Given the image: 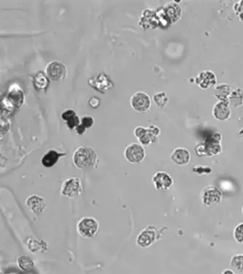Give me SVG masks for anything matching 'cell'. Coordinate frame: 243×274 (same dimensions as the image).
<instances>
[{
	"label": "cell",
	"instance_id": "6da1fadb",
	"mask_svg": "<svg viewBox=\"0 0 243 274\" xmlns=\"http://www.w3.org/2000/svg\"><path fill=\"white\" fill-rule=\"evenodd\" d=\"M222 139L221 132L215 131L211 133L203 142L198 144L194 148V151L199 157H215L222 152Z\"/></svg>",
	"mask_w": 243,
	"mask_h": 274
},
{
	"label": "cell",
	"instance_id": "7a4b0ae2",
	"mask_svg": "<svg viewBox=\"0 0 243 274\" xmlns=\"http://www.w3.org/2000/svg\"><path fill=\"white\" fill-rule=\"evenodd\" d=\"M96 151L88 146L79 147L73 156V162L79 169L92 168L96 164Z\"/></svg>",
	"mask_w": 243,
	"mask_h": 274
},
{
	"label": "cell",
	"instance_id": "3957f363",
	"mask_svg": "<svg viewBox=\"0 0 243 274\" xmlns=\"http://www.w3.org/2000/svg\"><path fill=\"white\" fill-rule=\"evenodd\" d=\"M182 14L181 5L175 1L167 4L163 8H161L160 11L156 13L161 23L167 28L179 21L182 16Z\"/></svg>",
	"mask_w": 243,
	"mask_h": 274
},
{
	"label": "cell",
	"instance_id": "277c9868",
	"mask_svg": "<svg viewBox=\"0 0 243 274\" xmlns=\"http://www.w3.org/2000/svg\"><path fill=\"white\" fill-rule=\"evenodd\" d=\"M100 229L98 221L93 217L86 216L79 220L77 225V233L85 239H91L97 235Z\"/></svg>",
	"mask_w": 243,
	"mask_h": 274
},
{
	"label": "cell",
	"instance_id": "5b68a950",
	"mask_svg": "<svg viewBox=\"0 0 243 274\" xmlns=\"http://www.w3.org/2000/svg\"><path fill=\"white\" fill-rule=\"evenodd\" d=\"M164 230H158L153 226H148L140 232L137 238V243L141 248L150 247L163 234Z\"/></svg>",
	"mask_w": 243,
	"mask_h": 274
},
{
	"label": "cell",
	"instance_id": "8992f818",
	"mask_svg": "<svg viewBox=\"0 0 243 274\" xmlns=\"http://www.w3.org/2000/svg\"><path fill=\"white\" fill-rule=\"evenodd\" d=\"M89 84L95 90L103 94L114 87V83L111 78L105 73H99L89 79Z\"/></svg>",
	"mask_w": 243,
	"mask_h": 274
},
{
	"label": "cell",
	"instance_id": "52a82bcc",
	"mask_svg": "<svg viewBox=\"0 0 243 274\" xmlns=\"http://www.w3.org/2000/svg\"><path fill=\"white\" fill-rule=\"evenodd\" d=\"M131 106L138 113H145L150 109L152 105L150 97L143 92H137L131 97Z\"/></svg>",
	"mask_w": 243,
	"mask_h": 274
},
{
	"label": "cell",
	"instance_id": "ba28073f",
	"mask_svg": "<svg viewBox=\"0 0 243 274\" xmlns=\"http://www.w3.org/2000/svg\"><path fill=\"white\" fill-rule=\"evenodd\" d=\"M223 194L219 189L215 186L209 185L203 189L201 193V200L204 206H210L221 203Z\"/></svg>",
	"mask_w": 243,
	"mask_h": 274
},
{
	"label": "cell",
	"instance_id": "9c48e42d",
	"mask_svg": "<svg viewBox=\"0 0 243 274\" xmlns=\"http://www.w3.org/2000/svg\"><path fill=\"white\" fill-rule=\"evenodd\" d=\"M81 193V182L77 177H73V178L65 180L61 186V194L65 197L73 198V197L80 195Z\"/></svg>",
	"mask_w": 243,
	"mask_h": 274
},
{
	"label": "cell",
	"instance_id": "30bf717a",
	"mask_svg": "<svg viewBox=\"0 0 243 274\" xmlns=\"http://www.w3.org/2000/svg\"><path fill=\"white\" fill-rule=\"evenodd\" d=\"M145 150L140 144L133 143L126 147L124 151V157L129 162L139 163L145 157Z\"/></svg>",
	"mask_w": 243,
	"mask_h": 274
},
{
	"label": "cell",
	"instance_id": "8fae6325",
	"mask_svg": "<svg viewBox=\"0 0 243 274\" xmlns=\"http://www.w3.org/2000/svg\"><path fill=\"white\" fill-rule=\"evenodd\" d=\"M46 75L51 81H59L67 76V68L61 62H51L46 67Z\"/></svg>",
	"mask_w": 243,
	"mask_h": 274
},
{
	"label": "cell",
	"instance_id": "7c38bea8",
	"mask_svg": "<svg viewBox=\"0 0 243 274\" xmlns=\"http://www.w3.org/2000/svg\"><path fill=\"white\" fill-rule=\"evenodd\" d=\"M195 83L200 89H209L217 84V77L215 73L211 70H202L195 78Z\"/></svg>",
	"mask_w": 243,
	"mask_h": 274
},
{
	"label": "cell",
	"instance_id": "4fadbf2b",
	"mask_svg": "<svg viewBox=\"0 0 243 274\" xmlns=\"http://www.w3.org/2000/svg\"><path fill=\"white\" fill-rule=\"evenodd\" d=\"M153 185L157 190H168L173 186L174 180L168 173L159 171L152 178Z\"/></svg>",
	"mask_w": 243,
	"mask_h": 274
},
{
	"label": "cell",
	"instance_id": "5bb4252c",
	"mask_svg": "<svg viewBox=\"0 0 243 274\" xmlns=\"http://www.w3.org/2000/svg\"><path fill=\"white\" fill-rule=\"evenodd\" d=\"M170 159L178 166H184L191 161V154L187 148L178 147L172 151Z\"/></svg>",
	"mask_w": 243,
	"mask_h": 274
},
{
	"label": "cell",
	"instance_id": "9a60e30c",
	"mask_svg": "<svg viewBox=\"0 0 243 274\" xmlns=\"http://www.w3.org/2000/svg\"><path fill=\"white\" fill-rule=\"evenodd\" d=\"M15 108H21L25 101V95L18 85L14 84L10 87L6 97Z\"/></svg>",
	"mask_w": 243,
	"mask_h": 274
},
{
	"label": "cell",
	"instance_id": "2e32d148",
	"mask_svg": "<svg viewBox=\"0 0 243 274\" xmlns=\"http://www.w3.org/2000/svg\"><path fill=\"white\" fill-rule=\"evenodd\" d=\"M26 205L37 216H40L46 208L45 199L37 194L30 196L26 200Z\"/></svg>",
	"mask_w": 243,
	"mask_h": 274
},
{
	"label": "cell",
	"instance_id": "e0dca14e",
	"mask_svg": "<svg viewBox=\"0 0 243 274\" xmlns=\"http://www.w3.org/2000/svg\"><path fill=\"white\" fill-rule=\"evenodd\" d=\"M212 113L215 119L224 122L229 119L231 112L228 104L218 101L214 105Z\"/></svg>",
	"mask_w": 243,
	"mask_h": 274
},
{
	"label": "cell",
	"instance_id": "ac0fdd59",
	"mask_svg": "<svg viewBox=\"0 0 243 274\" xmlns=\"http://www.w3.org/2000/svg\"><path fill=\"white\" fill-rule=\"evenodd\" d=\"M65 153L60 152L57 150H48L41 159L42 165L45 168H52L57 164L61 157H65Z\"/></svg>",
	"mask_w": 243,
	"mask_h": 274
},
{
	"label": "cell",
	"instance_id": "d6986e66",
	"mask_svg": "<svg viewBox=\"0 0 243 274\" xmlns=\"http://www.w3.org/2000/svg\"><path fill=\"white\" fill-rule=\"evenodd\" d=\"M232 89L231 86L227 83H219L214 87L213 96L220 102H224L229 105L230 95Z\"/></svg>",
	"mask_w": 243,
	"mask_h": 274
},
{
	"label": "cell",
	"instance_id": "ffe728a7",
	"mask_svg": "<svg viewBox=\"0 0 243 274\" xmlns=\"http://www.w3.org/2000/svg\"><path fill=\"white\" fill-rule=\"evenodd\" d=\"M61 118L63 120L65 121L66 125L69 129L73 130L80 125V119L79 116L76 114V112L72 109L65 110L61 113Z\"/></svg>",
	"mask_w": 243,
	"mask_h": 274
},
{
	"label": "cell",
	"instance_id": "44dd1931",
	"mask_svg": "<svg viewBox=\"0 0 243 274\" xmlns=\"http://www.w3.org/2000/svg\"><path fill=\"white\" fill-rule=\"evenodd\" d=\"M33 84L37 91L46 92L50 84V79L43 71H39L33 78Z\"/></svg>",
	"mask_w": 243,
	"mask_h": 274
},
{
	"label": "cell",
	"instance_id": "7402d4cb",
	"mask_svg": "<svg viewBox=\"0 0 243 274\" xmlns=\"http://www.w3.org/2000/svg\"><path fill=\"white\" fill-rule=\"evenodd\" d=\"M27 246L29 250L32 253H37L39 252H46L47 250V245L44 241L38 239H31L27 242Z\"/></svg>",
	"mask_w": 243,
	"mask_h": 274
},
{
	"label": "cell",
	"instance_id": "603a6c76",
	"mask_svg": "<svg viewBox=\"0 0 243 274\" xmlns=\"http://www.w3.org/2000/svg\"><path fill=\"white\" fill-rule=\"evenodd\" d=\"M228 100L229 105H232L234 108H240L243 105V89L240 88L233 89Z\"/></svg>",
	"mask_w": 243,
	"mask_h": 274
},
{
	"label": "cell",
	"instance_id": "cb8c5ba5",
	"mask_svg": "<svg viewBox=\"0 0 243 274\" xmlns=\"http://www.w3.org/2000/svg\"><path fill=\"white\" fill-rule=\"evenodd\" d=\"M93 122H94V121H93V119L91 116H83V117L80 119V125L76 128L75 131H76L77 135H83V134L86 132V129H89V128L93 126Z\"/></svg>",
	"mask_w": 243,
	"mask_h": 274
},
{
	"label": "cell",
	"instance_id": "d4e9b609",
	"mask_svg": "<svg viewBox=\"0 0 243 274\" xmlns=\"http://www.w3.org/2000/svg\"><path fill=\"white\" fill-rule=\"evenodd\" d=\"M18 267L23 271H29L32 269L34 266V262L30 257L21 256L18 257L17 259Z\"/></svg>",
	"mask_w": 243,
	"mask_h": 274
},
{
	"label": "cell",
	"instance_id": "484cf974",
	"mask_svg": "<svg viewBox=\"0 0 243 274\" xmlns=\"http://www.w3.org/2000/svg\"><path fill=\"white\" fill-rule=\"evenodd\" d=\"M153 101L159 108H163L169 102V97L165 92H158L153 96Z\"/></svg>",
	"mask_w": 243,
	"mask_h": 274
},
{
	"label": "cell",
	"instance_id": "4316f807",
	"mask_svg": "<svg viewBox=\"0 0 243 274\" xmlns=\"http://www.w3.org/2000/svg\"><path fill=\"white\" fill-rule=\"evenodd\" d=\"M14 108L15 106L8 98L5 97L1 101V113L2 115L3 114V116L11 114L14 112Z\"/></svg>",
	"mask_w": 243,
	"mask_h": 274
},
{
	"label": "cell",
	"instance_id": "83f0119b",
	"mask_svg": "<svg viewBox=\"0 0 243 274\" xmlns=\"http://www.w3.org/2000/svg\"><path fill=\"white\" fill-rule=\"evenodd\" d=\"M231 266L239 272H243V255L238 254V255H234L231 258Z\"/></svg>",
	"mask_w": 243,
	"mask_h": 274
},
{
	"label": "cell",
	"instance_id": "f1b7e54d",
	"mask_svg": "<svg viewBox=\"0 0 243 274\" xmlns=\"http://www.w3.org/2000/svg\"><path fill=\"white\" fill-rule=\"evenodd\" d=\"M148 135L151 138L152 144H156L159 141V135H161V130L159 127L156 125H151L147 128Z\"/></svg>",
	"mask_w": 243,
	"mask_h": 274
},
{
	"label": "cell",
	"instance_id": "f546056e",
	"mask_svg": "<svg viewBox=\"0 0 243 274\" xmlns=\"http://www.w3.org/2000/svg\"><path fill=\"white\" fill-rule=\"evenodd\" d=\"M233 11L239 21H243V0H239L234 2Z\"/></svg>",
	"mask_w": 243,
	"mask_h": 274
},
{
	"label": "cell",
	"instance_id": "4dcf8cb0",
	"mask_svg": "<svg viewBox=\"0 0 243 274\" xmlns=\"http://www.w3.org/2000/svg\"><path fill=\"white\" fill-rule=\"evenodd\" d=\"M193 173L198 174L199 176L205 175V174H211L213 173L212 168L207 166V165H197L192 168Z\"/></svg>",
	"mask_w": 243,
	"mask_h": 274
},
{
	"label": "cell",
	"instance_id": "1f68e13d",
	"mask_svg": "<svg viewBox=\"0 0 243 274\" xmlns=\"http://www.w3.org/2000/svg\"><path fill=\"white\" fill-rule=\"evenodd\" d=\"M234 238L237 243H243V223L236 226L234 230Z\"/></svg>",
	"mask_w": 243,
	"mask_h": 274
},
{
	"label": "cell",
	"instance_id": "d6a6232c",
	"mask_svg": "<svg viewBox=\"0 0 243 274\" xmlns=\"http://www.w3.org/2000/svg\"><path fill=\"white\" fill-rule=\"evenodd\" d=\"M147 132V128H143L142 126L137 127L134 131V134H135V136L137 138H140L142 135H145V133Z\"/></svg>",
	"mask_w": 243,
	"mask_h": 274
},
{
	"label": "cell",
	"instance_id": "836d02e7",
	"mask_svg": "<svg viewBox=\"0 0 243 274\" xmlns=\"http://www.w3.org/2000/svg\"><path fill=\"white\" fill-rule=\"evenodd\" d=\"M94 98V102H89V104H90V105H91L92 107L95 108V107L97 106V105H99V103H100V100H99L98 98Z\"/></svg>",
	"mask_w": 243,
	"mask_h": 274
},
{
	"label": "cell",
	"instance_id": "e575fe53",
	"mask_svg": "<svg viewBox=\"0 0 243 274\" xmlns=\"http://www.w3.org/2000/svg\"><path fill=\"white\" fill-rule=\"evenodd\" d=\"M222 274H235V273L232 270L227 269L223 272Z\"/></svg>",
	"mask_w": 243,
	"mask_h": 274
},
{
	"label": "cell",
	"instance_id": "d590c367",
	"mask_svg": "<svg viewBox=\"0 0 243 274\" xmlns=\"http://www.w3.org/2000/svg\"><path fill=\"white\" fill-rule=\"evenodd\" d=\"M239 134H240V135H243V129H240V132H239Z\"/></svg>",
	"mask_w": 243,
	"mask_h": 274
},
{
	"label": "cell",
	"instance_id": "8d00e7d4",
	"mask_svg": "<svg viewBox=\"0 0 243 274\" xmlns=\"http://www.w3.org/2000/svg\"><path fill=\"white\" fill-rule=\"evenodd\" d=\"M242 213H243V209H242Z\"/></svg>",
	"mask_w": 243,
	"mask_h": 274
}]
</instances>
